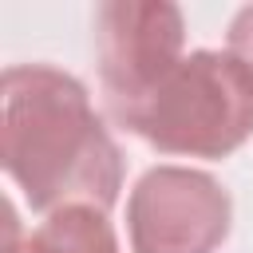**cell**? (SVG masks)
Returning <instances> with one entry per match:
<instances>
[{"label":"cell","instance_id":"cell-1","mask_svg":"<svg viewBox=\"0 0 253 253\" xmlns=\"http://www.w3.org/2000/svg\"><path fill=\"white\" fill-rule=\"evenodd\" d=\"M0 158L40 213L111 210L123 190V154L91 107L87 87L47 63H16L0 79Z\"/></svg>","mask_w":253,"mask_h":253},{"label":"cell","instance_id":"cell-2","mask_svg":"<svg viewBox=\"0 0 253 253\" xmlns=\"http://www.w3.org/2000/svg\"><path fill=\"white\" fill-rule=\"evenodd\" d=\"M123 126L162 154L225 158L253 134V71L229 51L198 47Z\"/></svg>","mask_w":253,"mask_h":253},{"label":"cell","instance_id":"cell-3","mask_svg":"<svg viewBox=\"0 0 253 253\" xmlns=\"http://www.w3.org/2000/svg\"><path fill=\"white\" fill-rule=\"evenodd\" d=\"M182 8L166 0H107L95 12L99 87L115 123H126L186 59Z\"/></svg>","mask_w":253,"mask_h":253},{"label":"cell","instance_id":"cell-4","mask_svg":"<svg viewBox=\"0 0 253 253\" xmlns=\"http://www.w3.org/2000/svg\"><path fill=\"white\" fill-rule=\"evenodd\" d=\"M229 194L206 170L154 166L126 202L130 253H217L229 237Z\"/></svg>","mask_w":253,"mask_h":253},{"label":"cell","instance_id":"cell-5","mask_svg":"<svg viewBox=\"0 0 253 253\" xmlns=\"http://www.w3.org/2000/svg\"><path fill=\"white\" fill-rule=\"evenodd\" d=\"M8 253H119V237L107 213L91 206L55 210L28 237H20L16 210L8 206Z\"/></svg>","mask_w":253,"mask_h":253},{"label":"cell","instance_id":"cell-6","mask_svg":"<svg viewBox=\"0 0 253 253\" xmlns=\"http://www.w3.org/2000/svg\"><path fill=\"white\" fill-rule=\"evenodd\" d=\"M229 55H237L249 71H253V4L241 8L229 24Z\"/></svg>","mask_w":253,"mask_h":253}]
</instances>
